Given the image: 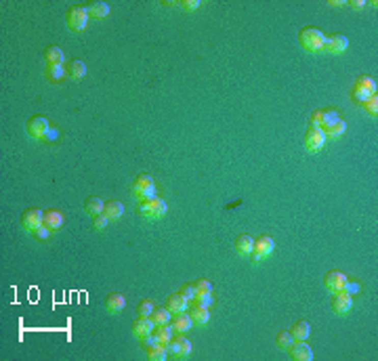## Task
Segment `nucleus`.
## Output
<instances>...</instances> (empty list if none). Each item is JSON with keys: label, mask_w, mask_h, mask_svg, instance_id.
Masks as SVG:
<instances>
[{"label": "nucleus", "mask_w": 378, "mask_h": 361, "mask_svg": "<svg viewBox=\"0 0 378 361\" xmlns=\"http://www.w3.org/2000/svg\"><path fill=\"white\" fill-rule=\"evenodd\" d=\"M87 9H89V15H91V17H97V19L110 15V5L103 3V0H93V3H91Z\"/></svg>", "instance_id": "25"}, {"label": "nucleus", "mask_w": 378, "mask_h": 361, "mask_svg": "<svg viewBox=\"0 0 378 361\" xmlns=\"http://www.w3.org/2000/svg\"><path fill=\"white\" fill-rule=\"evenodd\" d=\"M149 317L153 319V323H156V325H164V323H170V317H173V313L168 311V307H156Z\"/></svg>", "instance_id": "30"}, {"label": "nucleus", "mask_w": 378, "mask_h": 361, "mask_svg": "<svg viewBox=\"0 0 378 361\" xmlns=\"http://www.w3.org/2000/svg\"><path fill=\"white\" fill-rule=\"evenodd\" d=\"M153 330H156V323H153L151 317H137L132 321V336L134 338H145L149 334H153Z\"/></svg>", "instance_id": "11"}, {"label": "nucleus", "mask_w": 378, "mask_h": 361, "mask_svg": "<svg viewBox=\"0 0 378 361\" xmlns=\"http://www.w3.org/2000/svg\"><path fill=\"white\" fill-rule=\"evenodd\" d=\"M235 250H237V254L248 256L254 250V239L250 235H237L235 237Z\"/></svg>", "instance_id": "21"}, {"label": "nucleus", "mask_w": 378, "mask_h": 361, "mask_svg": "<svg viewBox=\"0 0 378 361\" xmlns=\"http://www.w3.org/2000/svg\"><path fill=\"white\" fill-rule=\"evenodd\" d=\"M353 89L362 91V93H368V95H376V80L370 78V76H359Z\"/></svg>", "instance_id": "26"}, {"label": "nucleus", "mask_w": 378, "mask_h": 361, "mask_svg": "<svg viewBox=\"0 0 378 361\" xmlns=\"http://www.w3.org/2000/svg\"><path fill=\"white\" fill-rule=\"evenodd\" d=\"M326 141H328V136H326L323 128L309 124L307 132H305V147H307L309 151H319V149L326 145Z\"/></svg>", "instance_id": "5"}, {"label": "nucleus", "mask_w": 378, "mask_h": 361, "mask_svg": "<svg viewBox=\"0 0 378 361\" xmlns=\"http://www.w3.org/2000/svg\"><path fill=\"white\" fill-rule=\"evenodd\" d=\"M181 294H183L187 300H194V298H196V294H198V292H196V286H189V284H185V286L181 288Z\"/></svg>", "instance_id": "39"}, {"label": "nucleus", "mask_w": 378, "mask_h": 361, "mask_svg": "<svg viewBox=\"0 0 378 361\" xmlns=\"http://www.w3.org/2000/svg\"><path fill=\"white\" fill-rule=\"evenodd\" d=\"M321 120H323V112H321V109L313 112V116H311V124H313V126H319V128H321Z\"/></svg>", "instance_id": "42"}, {"label": "nucleus", "mask_w": 378, "mask_h": 361, "mask_svg": "<svg viewBox=\"0 0 378 361\" xmlns=\"http://www.w3.org/2000/svg\"><path fill=\"white\" fill-rule=\"evenodd\" d=\"M166 357H168V351H166V345H162V342H153L151 347H147V359L164 361Z\"/></svg>", "instance_id": "27"}, {"label": "nucleus", "mask_w": 378, "mask_h": 361, "mask_svg": "<svg viewBox=\"0 0 378 361\" xmlns=\"http://www.w3.org/2000/svg\"><path fill=\"white\" fill-rule=\"evenodd\" d=\"M132 193L137 196V200H147L156 196V181H153V177L147 173L137 177L132 185Z\"/></svg>", "instance_id": "4"}, {"label": "nucleus", "mask_w": 378, "mask_h": 361, "mask_svg": "<svg viewBox=\"0 0 378 361\" xmlns=\"http://www.w3.org/2000/svg\"><path fill=\"white\" fill-rule=\"evenodd\" d=\"M153 342H158L156 340V336H153V334H149V336H145V338H141V345L147 349V347H151L153 345Z\"/></svg>", "instance_id": "44"}, {"label": "nucleus", "mask_w": 378, "mask_h": 361, "mask_svg": "<svg viewBox=\"0 0 378 361\" xmlns=\"http://www.w3.org/2000/svg\"><path fill=\"white\" fill-rule=\"evenodd\" d=\"M46 76L53 80V82H61V80L67 76L65 65H48V67H46Z\"/></svg>", "instance_id": "33"}, {"label": "nucleus", "mask_w": 378, "mask_h": 361, "mask_svg": "<svg viewBox=\"0 0 378 361\" xmlns=\"http://www.w3.org/2000/svg\"><path fill=\"white\" fill-rule=\"evenodd\" d=\"M187 304H189V300L181 294H170L168 298H166V307H168V311L170 313H181V311H187Z\"/></svg>", "instance_id": "17"}, {"label": "nucleus", "mask_w": 378, "mask_h": 361, "mask_svg": "<svg viewBox=\"0 0 378 361\" xmlns=\"http://www.w3.org/2000/svg\"><path fill=\"white\" fill-rule=\"evenodd\" d=\"M345 130H347V122H345L342 118L334 120V122H330L328 126L323 128V132H326V136H328V139H338V136L345 134Z\"/></svg>", "instance_id": "18"}, {"label": "nucleus", "mask_w": 378, "mask_h": 361, "mask_svg": "<svg viewBox=\"0 0 378 361\" xmlns=\"http://www.w3.org/2000/svg\"><path fill=\"white\" fill-rule=\"evenodd\" d=\"M59 136V132H57V128H48V132L44 134V141H55Z\"/></svg>", "instance_id": "45"}, {"label": "nucleus", "mask_w": 378, "mask_h": 361, "mask_svg": "<svg viewBox=\"0 0 378 361\" xmlns=\"http://www.w3.org/2000/svg\"><path fill=\"white\" fill-rule=\"evenodd\" d=\"M166 351L173 353L175 357H187L189 353H192V342H189V338H185L183 334H177L166 342Z\"/></svg>", "instance_id": "7"}, {"label": "nucleus", "mask_w": 378, "mask_h": 361, "mask_svg": "<svg viewBox=\"0 0 378 361\" xmlns=\"http://www.w3.org/2000/svg\"><path fill=\"white\" fill-rule=\"evenodd\" d=\"M349 7H351V9H364V7H366V3H364V0H351Z\"/></svg>", "instance_id": "46"}, {"label": "nucleus", "mask_w": 378, "mask_h": 361, "mask_svg": "<svg viewBox=\"0 0 378 361\" xmlns=\"http://www.w3.org/2000/svg\"><path fill=\"white\" fill-rule=\"evenodd\" d=\"M48 231H50V229L42 225V227H38V229H34L32 233H34V237H38V239H46V237H48Z\"/></svg>", "instance_id": "41"}, {"label": "nucleus", "mask_w": 378, "mask_h": 361, "mask_svg": "<svg viewBox=\"0 0 378 361\" xmlns=\"http://www.w3.org/2000/svg\"><path fill=\"white\" fill-rule=\"evenodd\" d=\"M103 212H105V216H107L110 220H116V218H120V216L124 214V206H122V202L110 200L105 206H103Z\"/></svg>", "instance_id": "23"}, {"label": "nucleus", "mask_w": 378, "mask_h": 361, "mask_svg": "<svg viewBox=\"0 0 378 361\" xmlns=\"http://www.w3.org/2000/svg\"><path fill=\"white\" fill-rule=\"evenodd\" d=\"M347 275L345 273H340V271H330V273H326V277H323V284L326 288H328L332 294L334 292H340V290H345V284H347Z\"/></svg>", "instance_id": "13"}, {"label": "nucleus", "mask_w": 378, "mask_h": 361, "mask_svg": "<svg viewBox=\"0 0 378 361\" xmlns=\"http://www.w3.org/2000/svg\"><path fill=\"white\" fill-rule=\"evenodd\" d=\"M288 351H290V357L296 361H311L313 359V351L307 345V340H294Z\"/></svg>", "instance_id": "12"}, {"label": "nucleus", "mask_w": 378, "mask_h": 361, "mask_svg": "<svg viewBox=\"0 0 378 361\" xmlns=\"http://www.w3.org/2000/svg\"><path fill=\"white\" fill-rule=\"evenodd\" d=\"M103 206L105 204H103L101 198H97V196H91V198L84 200V210H87V214H91V216L103 214Z\"/></svg>", "instance_id": "24"}, {"label": "nucleus", "mask_w": 378, "mask_h": 361, "mask_svg": "<svg viewBox=\"0 0 378 361\" xmlns=\"http://www.w3.org/2000/svg\"><path fill=\"white\" fill-rule=\"evenodd\" d=\"M194 302L200 304V307H210L212 304V294H210V292H198Z\"/></svg>", "instance_id": "35"}, {"label": "nucleus", "mask_w": 378, "mask_h": 361, "mask_svg": "<svg viewBox=\"0 0 378 361\" xmlns=\"http://www.w3.org/2000/svg\"><path fill=\"white\" fill-rule=\"evenodd\" d=\"M183 9H187V11H196L198 7H200V0H183Z\"/></svg>", "instance_id": "43"}, {"label": "nucleus", "mask_w": 378, "mask_h": 361, "mask_svg": "<svg viewBox=\"0 0 378 361\" xmlns=\"http://www.w3.org/2000/svg\"><path fill=\"white\" fill-rule=\"evenodd\" d=\"M351 304H353V296L349 294V292H345V290H340V292H334V296H332V309L336 313H347L349 309H351Z\"/></svg>", "instance_id": "15"}, {"label": "nucleus", "mask_w": 378, "mask_h": 361, "mask_svg": "<svg viewBox=\"0 0 378 361\" xmlns=\"http://www.w3.org/2000/svg\"><path fill=\"white\" fill-rule=\"evenodd\" d=\"M63 225V214L59 210H46L44 212V227H48L50 231H57Z\"/></svg>", "instance_id": "20"}, {"label": "nucleus", "mask_w": 378, "mask_h": 361, "mask_svg": "<svg viewBox=\"0 0 378 361\" xmlns=\"http://www.w3.org/2000/svg\"><path fill=\"white\" fill-rule=\"evenodd\" d=\"M273 248H276V242L269 237V235H261V237H256V242H254V250L250 252V259L252 263H259L261 259H265V256H269L273 252Z\"/></svg>", "instance_id": "6"}, {"label": "nucleus", "mask_w": 378, "mask_h": 361, "mask_svg": "<svg viewBox=\"0 0 378 361\" xmlns=\"http://www.w3.org/2000/svg\"><path fill=\"white\" fill-rule=\"evenodd\" d=\"M124 304H126L124 294H118V292H114V294H110V296L105 298V309H107V311H112V313L122 311Z\"/></svg>", "instance_id": "22"}, {"label": "nucleus", "mask_w": 378, "mask_h": 361, "mask_svg": "<svg viewBox=\"0 0 378 361\" xmlns=\"http://www.w3.org/2000/svg\"><path fill=\"white\" fill-rule=\"evenodd\" d=\"M292 336H294V340H307L309 334H311V325H309L307 321H296L294 325H292Z\"/></svg>", "instance_id": "31"}, {"label": "nucleus", "mask_w": 378, "mask_h": 361, "mask_svg": "<svg viewBox=\"0 0 378 361\" xmlns=\"http://www.w3.org/2000/svg\"><path fill=\"white\" fill-rule=\"evenodd\" d=\"M175 328L170 323H164V325H156V330H153V336H156V340L158 342H162V345H166V342L173 338L175 334Z\"/></svg>", "instance_id": "29"}, {"label": "nucleus", "mask_w": 378, "mask_h": 361, "mask_svg": "<svg viewBox=\"0 0 378 361\" xmlns=\"http://www.w3.org/2000/svg\"><path fill=\"white\" fill-rule=\"evenodd\" d=\"M44 59H46L48 65H63L65 55H63V50H61L57 44H50V46H46V50H44Z\"/></svg>", "instance_id": "19"}, {"label": "nucleus", "mask_w": 378, "mask_h": 361, "mask_svg": "<svg viewBox=\"0 0 378 361\" xmlns=\"http://www.w3.org/2000/svg\"><path fill=\"white\" fill-rule=\"evenodd\" d=\"M189 315H192L194 323H200V325L208 323V319H210L208 307H200V304H194V307H192V311H189Z\"/></svg>", "instance_id": "28"}, {"label": "nucleus", "mask_w": 378, "mask_h": 361, "mask_svg": "<svg viewBox=\"0 0 378 361\" xmlns=\"http://www.w3.org/2000/svg\"><path fill=\"white\" fill-rule=\"evenodd\" d=\"M139 212L145 218H162L166 214V202L158 196L147 198V200H139Z\"/></svg>", "instance_id": "2"}, {"label": "nucleus", "mask_w": 378, "mask_h": 361, "mask_svg": "<svg viewBox=\"0 0 378 361\" xmlns=\"http://www.w3.org/2000/svg\"><path fill=\"white\" fill-rule=\"evenodd\" d=\"M299 40H301V46L307 48L309 53H319V50H323V44H326V34L317 27L309 25L301 30Z\"/></svg>", "instance_id": "1"}, {"label": "nucleus", "mask_w": 378, "mask_h": 361, "mask_svg": "<svg viewBox=\"0 0 378 361\" xmlns=\"http://www.w3.org/2000/svg\"><path fill=\"white\" fill-rule=\"evenodd\" d=\"M328 5H332V7H342V5H345V3H342V0H330V3Z\"/></svg>", "instance_id": "47"}, {"label": "nucleus", "mask_w": 378, "mask_h": 361, "mask_svg": "<svg viewBox=\"0 0 378 361\" xmlns=\"http://www.w3.org/2000/svg\"><path fill=\"white\" fill-rule=\"evenodd\" d=\"M362 107H364V109H366L370 116H376V114H378V97H376V95H372V97H370V99L364 103Z\"/></svg>", "instance_id": "36"}, {"label": "nucleus", "mask_w": 378, "mask_h": 361, "mask_svg": "<svg viewBox=\"0 0 378 361\" xmlns=\"http://www.w3.org/2000/svg\"><path fill=\"white\" fill-rule=\"evenodd\" d=\"M48 128L50 126L46 122V118H42V116H32L28 120V132H30V136H34V139H44Z\"/></svg>", "instance_id": "10"}, {"label": "nucleus", "mask_w": 378, "mask_h": 361, "mask_svg": "<svg viewBox=\"0 0 378 361\" xmlns=\"http://www.w3.org/2000/svg\"><path fill=\"white\" fill-rule=\"evenodd\" d=\"M65 72L72 80H82L84 74H87V63H84L82 59H72L65 65Z\"/></svg>", "instance_id": "16"}, {"label": "nucleus", "mask_w": 378, "mask_h": 361, "mask_svg": "<svg viewBox=\"0 0 378 361\" xmlns=\"http://www.w3.org/2000/svg\"><path fill=\"white\" fill-rule=\"evenodd\" d=\"M292 342H294V336H292L290 330H282V332H278V336H276V345H278L282 351H288V349L292 347Z\"/></svg>", "instance_id": "32"}, {"label": "nucleus", "mask_w": 378, "mask_h": 361, "mask_svg": "<svg viewBox=\"0 0 378 361\" xmlns=\"http://www.w3.org/2000/svg\"><path fill=\"white\" fill-rule=\"evenodd\" d=\"M359 290H362L359 282H355V280H347V284H345V292H349V294L353 296V294H357Z\"/></svg>", "instance_id": "40"}, {"label": "nucleus", "mask_w": 378, "mask_h": 361, "mask_svg": "<svg viewBox=\"0 0 378 361\" xmlns=\"http://www.w3.org/2000/svg\"><path fill=\"white\" fill-rule=\"evenodd\" d=\"M153 302L149 300V298H143V300H139V304H137V317H149L151 313H153Z\"/></svg>", "instance_id": "34"}, {"label": "nucleus", "mask_w": 378, "mask_h": 361, "mask_svg": "<svg viewBox=\"0 0 378 361\" xmlns=\"http://www.w3.org/2000/svg\"><path fill=\"white\" fill-rule=\"evenodd\" d=\"M89 9L87 7H72L67 9L65 13V23L72 32H82L87 27V21H89Z\"/></svg>", "instance_id": "3"}, {"label": "nucleus", "mask_w": 378, "mask_h": 361, "mask_svg": "<svg viewBox=\"0 0 378 361\" xmlns=\"http://www.w3.org/2000/svg\"><path fill=\"white\" fill-rule=\"evenodd\" d=\"M347 46H349V38L345 36V34H330V36H326L323 48L330 50V53H334V55L345 53Z\"/></svg>", "instance_id": "9"}, {"label": "nucleus", "mask_w": 378, "mask_h": 361, "mask_svg": "<svg viewBox=\"0 0 378 361\" xmlns=\"http://www.w3.org/2000/svg\"><path fill=\"white\" fill-rule=\"evenodd\" d=\"M194 286H196V292H212V284H210V280H206V277L198 280Z\"/></svg>", "instance_id": "38"}, {"label": "nucleus", "mask_w": 378, "mask_h": 361, "mask_svg": "<svg viewBox=\"0 0 378 361\" xmlns=\"http://www.w3.org/2000/svg\"><path fill=\"white\" fill-rule=\"evenodd\" d=\"M107 223H110V218L105 216V214H97V216H93V227L97 229V231H103L107 227Z\"/></svg>", "instance_id": "37"}, {"label": "nucleus", "mask_w": 378, "mask_h": 361, "mask_svg": "<svg viewBox=\"0 0 378 361\" xmlns=\"http://www.w3.org/2000/svg\"><path fill=\"white\" fill-rule=\"evenodd\" d=\"M44 225V212L40 208H28L23 214H21V227L25 231H34Z\"/></svg>", "instance_id": "8"}, {"label": "nucleus", "mask_w": 378, "mask_h": 361, "mask_svg": "<svg viewBox=\"0 0 378 361\" xmlns=\"http://www.w3.org/2000/svg\"><path fill=\"white\" fill-rule=\"evenodd\" d=\"M170 325L175 328L177 334H185L192 330V325H194V319L192 315H189L187 311H181V313H173V317H170Z\"/></svg>", "instance_id": "14"}]
</instances>
